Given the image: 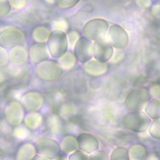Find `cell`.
I'll return each mask as SVG.
<instances>
[{
	"label": "cell",
	"instance_id": "cell-1",
	"mask_svg": "<svg viewBox=\"0 0 160 160\" xmlns=\"http://www.w3.org/2000/svg\"><path fill=\"white\" fill-rule=\"evenodd\" d=\"M50 56L54 59H59L68 52L69 47L67 35L65 32L54 29L49 35L46 41Z\"/></svg>",
	"mask_w": 160,
	"mask_h": 160
},
{
	"label": "cell",
	"instance_id": "cell-2",
	"mask_svg": "<svg viewBox=\"0 0 160 160\" xmlns=\"http://www.w3.org/2000/svg\"><path fill=\"white\" fill-rule=\"evenodd\" d=\"M151 99L149 91L144 87L131 90L126 96L124 104L130 111H140L144 110Z\"/></svg>",
	"mask_w": 160,
	"mask_h": 160
},
{
	"label": "cell",
	"instance_id": "cell-3",
	"mask_svg": "<svg viewBox=\"0 0 160 160\" xmlns=\"http://www.w3.org/2000/svg\"><path fill=\"white\" fill-rule=\"evenodd\" d=\"M152 119L143 111H130L123 118L125 128L132 132L142 133L148 131Z\"/></svg>",
	"mask_w": 160,
	"mask_h": 160
},
{
	"label": "cell",
	"instance_id": "cell-4",
	"mask_svg": "<svg viewBox=\"0 0 160 160\" xmlns=\"http://www.w3.org/2000/svg\"><path fill=\"white\" fill-rule=\"evenodd\" d=\"M36 153L49 160H54L61 154L60 143L50 137H41L34 143Z\"/></svg>",
	"mask_w": 160,
	"mask_h": 160
},
{
	"label": "cell",
	"instance_id": "cell-5",
	"mask_svg": "<svg viewBox=\"0 0 160 160\" xmlns=\"http://www.w3.org/2000/svg\"><path fill=\"white\" fill-rule=\"evenodd\" d=\"M109 22L102 18H94L87 21L82 28V36L94 41L106 36Z\"/></svg>",
	"mask_w": 160,
	"mask_h": 160
},
{
	"label": "cell",
	"instance_id": "cell-6",
	"mask_svg": "<svg viewBox=\"0 0 160 160\" xmlns=\"http://www.w3.org/2000/svg\"><path fill=\"white\" fill-rule=\"evenodd\" d=\"M36 76L41 80L48 82L55 81L59 79L63 72V69L57 62L46 60L38 64L35 69Z\"/></svg>",
	"mask_w": 160,
	"mask_h": 160
},
{
	"label": "cell",
	"instance_id": "cell-7",
	"mask_svg": "<svg viewBox=\"0 0 160 160\" xmlns=\"http://www.w3.org/2000/svg\"><path fill=\"white\" fill-rule=\"evenodd\" d=\"M106 38L114 49L116 50L126 49L129 42L127 31L123 27L118 24H113L109 27Z\"/></svg>",
	"mask_w": 160,
	"mask_h": 160
},
{
	"label": "cell",
	"instance_id": "cell-8",
	"mask_svg": "<svg viewBox=\"0 0 160 160\" xmlns=\"http://www.w3.org/2000/svg\"><path fill=\"white\" fill-rule=\"evenodd\" d=\"M24 41L25 34L19 29L9 28L0 32V46L4 49L21 46Z\"/></svg>",
	"mask_w": 160,
	"mask_h": 160
},
{
	"label": "cell",
	"instance_id": "cell-9",
	"mask_svg": "<svg viewBox=\"0 0 160 160\" xmlns=\"http://www.w3.org/2000/svg\"><path fill=\"white\" fill-rule=\"evenodd\" d=\"M73 54L76 61L86 64L93 58V42L84 36H80L73 47Z\"/></svg>",
	"mask_w": 160,
	"mask_h": 160
},
{
	"label": "cell",
	"instance_id": "cell-10",
	"mask_svg": "<svg viewBox=\"0 0 160 160\" xmlns=\"http://www.w3.org/2000/svg\"><path fill=\"white\" fill-rule=\"evenodd\" d=\"M4 115L10 126L18 127L23 122L25 111L19 102L13 100L8 102L5 106Z\"/></svg>",
	"mask_w": 160,
	"mask_h": 160
},
{
	"label": "cell",
	"instance_id": "cell-11",
	"mask_svg": "<svg viewBox=\"0 0 160 160\" xmlns=\"http://www.w3.org/2000/svg\"><path fill=\"white\" fill-rule=\"evenodd\" d=\"M114 48L106 37L93 41V58L104 63L109 61L114 54Z\"/></svg>",
	"mask_w": 160,
	"mask_h": 160
},
{
	"label": "cell",
	"instance_id": "cell-12",
	"mask_svg": "<svg viewBox=\"0 0 160 160\" xmlns=\"http://www.w3.org/2000/svg\"><path fill=\"white\" fill-rule=\"evenodd\" d=\"M20 103L25 112H38L42 107L44 99L41 94L36 91H28L21 98Z\"/></svg>",
	"mask_w": 160,
	"mask_h": 160
},
{
	"label": "cell",
	"instance_id": "cell-13",
	"mask_svg": "<svg viewBox=\"0 0 160 160\" xmlns=\"http://www.w3.org/2000/svg\"><path fill=\"white\" fill-rule=\"evenodd\" d=\"M78 148L90 154L99 149V143L98 139L89 132H81L76 138Z\"/></svg>",
	"mask_w": 160,
	"mask_h": 160
},
{
	"label": "cell",
	"instance_id": "cell-14",
	"mask_svg": "<svg viewBox=\"0 0 160 160\" xmlns=\"http://www.w3.org/2000/svg\"><path fill=\"white\" fill-rule=\"evenodd\" d=\"M29 56L31 61L36 64L48 60L50 57L46 44L44 42H36L32 44L29 49Z\"/></svg>",
	"mask_w": 160,
	"mask_h": 160
},
{
	"label": "cell",
	"instance_id": "cell-15",
	"mask_svg": "<svg viewBox=\"0 0 160 160\" xmlns=\"http://www.w3.org/2000/svg\"><path fill=\"white\" fill-rule=\"evenodd\" d=\"M84 68L88 74L94 76H99L103 75L106 72L108 66L106 63L101 62L94 59H92L84 64Z\"/></svg>",
	"mask_w": 160,
	"mask_h": 160
},
{
	"label": "cell",
	"instance_id": "cell-16",
	"mask_svg": "<svg viewBox=\"0 0 160 160\" xmlns=\"http://www.w3.org/2000/svg\"><path fill=\"white\" fill-rule=\"evenodd\" d=\"M9 61L14 65H23L28 60V52L24 48L18 46L11 49L8 55Z\"/></svg>",
	"mask_w": 160,
	"mask_h": 160
},
{
	"label": "cell",
	"instance_id": "cell-17",
	"mask_svg": "<svg viewBox=\"0 0 160 160\" xmlns=\"http://www.w3.org/2000/svg\"><path fill=\"white\" fill-rule=\"evenodd\" d=\"M42 122V116L38 112H28L24 118L25 128L29 131H35L40 128Z\"/></svg>",
	"mask_w": 160,
	"mask_h": 160
},
{
	"label": "cell",
	"instance_id": "cell-18",
	"mask_svg": "<svg viewBox=\"0 0 160 160\" xmlns=\"http://www.w3.org/2000/svg\"><path fill=\"white\" fill-rule=\"evenodd\" d=\"M33 144L24 142L18 148L15 154V160H31L36 154Z\"/></svg>",
	"mask_w": 160,
	"mask_h": 160
},
{
	"label": "cell",
	"instance_id": "cell-19",
	"mask_svg": "<svg viewBox=\"0 0 160 160\" xmlns=\"http://www.w3.org/2000/svg\"><path fill=\"white\" fill-rule=\"evenodd\" d=\"M60 147L62 154L69 155L78 149L76 138L71 135L64 137L60 142Z\"/></svg>",
	"mask_w": 160,
	"mask_h": 160
},
{
	"label": "cell",
	"instance_id": "cell-20",
	"mask_svg": "<svg viewBox=\"0 0 160 160\" xmlns=\"http://www.w3.org/2000/svg\"><path fill=\"white\" fill-rule=\"evenodd\" d=\"M144 112L152 120L160 119V98L151 99L144 109Z\"/></svg>",
	"mask_w": 160,
	"mask_h": 160
},
{
	"label": "cell",
	"instance_id": "cell-21",
	"mask_svg": "<svg viewBox=\"0 0 160 160\" xmlns=\"http://www.w3.org/2000/svg\"><path fill=\"white\" fill-rule=\"evenodd\" d=\"M130 160H145L148 156L146 148L141 144L132 146L129 150Z\"/></svg>",
	"mask_w": 160,
	"mask_h": 160
},
{
	"label": "cell",
	"instance_id": "cell-22",
	"mask_svg": "<svg viewBox=\"0 0 160 160\" xmlns=\"http://www.w3.org/2000/svg\"><path fill=\"white\" fill-rule=\"evenodd\" d=\"M59 59V64L62 69L70 70L74 68L76 64V59L73 53L67 52Z\"/></svg>",
	"mask_w": 160,
	"mask_h": 160
},
{
	"label": "cell",
	"instance_id": "cell-23",
	"mask_svg": "<svg viewBox=\"0 0 160 160\" xmlns=\"http://www.w3.org/2000/svg\"><path fill=\"white\" fill-rule=\"evenodd\" d=\"M109 160H130L129 150L124 146L115 148L111 153Z\"/></svg>",
	"mask_w": 160,
	"mask_h": 160
},
{
	"label": "cell",
	"instance_id": "cell-24",
	"mask_svg": "<svg viewBox=\"0 0 160 160\" xmlns=\"http://www.w3.org/2000/svg\"><path fill=\"white\" fill-rule=\"evenodd\" d=\"M50 31L49 29L43 26H39L34 28L32 32L33 39L38 42H44L47 41Z\"/></svg>",
	"mask_w": 160,
	"mask_h": 160
},
{
	"label": "cell",
	"instance_id": "cell-25",
	"mask_svg": "<svg viewBox=\"0 0 160 160\" xmlns=\"http://www.w3.org/2000/svg\"><path fill=\"white\" fill-rule=\"evenodd\" d=\"M148 131L152 138L160 140V119L152 121Z\"/></svg>",
	"mask_w": 160,
	"mask_h": 160
},
{
	"label": "cell",
	"instance_id": "cell-26",
	"mask_svg": "<svg viewBox=\"0 0 160 160\" xmlns=\"http://www.w3.org/2000/svg\"><path fill=\"white\" fill-rule=\"evenodd\" d=\"M81 0H56L57 6L62 9H69L76 6Z\"/></svg>",
	"mask_w": 160,
	"mask_h": 160
},
{
	"label": "cell",
	"instance_id": "cell-27",
	"mask_svg": "<svg viewBox=\"0 0 160 160\" xmlns=\"http://www.w3.org/2000/svg\"><path fill=\"white\" fill-rule=\"evenodd\" d=\"M68 160H89V155L78 149L68 155Z\"/></svg>",
	"mask_w": 160,
	"mask_h": 160
},
{
	"label": "cell",
	"instance_id": "cell-28",
	"mask_svg": "<svg viewBox=\"0 0 160 160\" xmlns=\"http://www.w3.org/2000/svg\"><path fill=\"white\" fill-rule=\"evenodd\" d=\"M89 160H109V157L104 151L98 149L89 155Z\"/></svg>",
	"mask_w": 160,
	"mask_h": 160
},
{
	"label": "cell",
	"instance_id": "cell-29",
	"mask_svg": "<svg viewBox=\"0 0 160 160\" xmlns=\"http://www.w3.org/2000/svg\"><path fill=\"white\" fill-rule=\"evenodd\" d=\"M11 9V6L8 0H0V18L7 16Z\"/></svg>",
	"mask_w": 160,
	"mask_h": 160
},
{
	"label": "cell",
	"instance_id": "cell-30",
	"mask_svg": "<svg viewBox=\"0 0 160 160\" xmlns=\"http://www.w3.org/2000/svg\"><path fill=\"white\" fill-rule=\"evenodd\" d=\"M52 27L54 29L65 32L68 28V23L64 19H58L52 22Z\"/></svg>",
	"mask_w": 160,
	"mask_h": 160
},
{
	"label": "cell",
	"instance_id": "cell-31",
	"mask_svg": "<svg viewBox=\"0 0 160 160\" xmlns=\"http://www.w3.org/2000/svg\"><path fill=\"white\" fill-rule=\"evenodd\" d=\"M66 35H67L69 46H70L71 48L74 47V44L80 38L79 34L78 33V31L75 30H72L69 31Z\"/></svg>",
	"mask_w": 160,
	"mask_h": 160
},
{
	"label": "cell",
	"instance_id": "cell-32",
	"mask_svg": "<svg viewBox=\"0 0 160 160\" xmlns=\"http://www.w3.org/2000/svg\"><path fill=\"white\" fill-rule=\"evenodd\" d=\"M18 126L14 131V136L18 139H24L29 135V131L26 128H21Z\"/></svg>",
	"mask_w": 160,
	"mask_h": 160
},
{
	"label": "cell",
	"instance_id": "cell-33",
	"mask_svg": "<svg viewBox=\"0 0 160 160\" xmlns=\"http://www.w3.org/2000/svg\"><path fill=\"white\" fill-rule=\"evenodd\" d=\"M11 8L15 9H21L24 8L28 0H8Z\"/></svg>",
	"mask_w": 160,
	"mask_h": 160
},
{
	"label": "cell",
	"instance_id": "cell-34",
	"mask_svg": "<svg viewBox=\"0 0 160 160\" xmlns=\"http://www.w3.org/2000/svg\"><path fill=\"white\" fill-rule=\"evenodd\" d=\"M9 58L6 51L0 46V66L6 64Z\"/></svg>",
	"mask_w": 160,
	"mask_h": 160
},
{
	"label": "cell",
	"instance_id": "cell-35",
	"mask_svg": "<svg viewBox=\"0 0 160 160\" xmlns=\"http://www.w3.org/2000/svg\"><path fill=\"white\" fill-rule=\"evenodd\" d=\"M136 3L138 6L142 9L148 8L152 4L151 0H136Z\"/></svg>",
	"mask_w": 160,
	"mask_h": 160
},
{
	"label": "cell",
	"instance_id": "cell-36",
	"mask_svg": "<svg viewBox=\"0 0 160 160\" xmlns=\"http://www.w3.org/2000/svg\"><path fill=\"white\" fill-rule=\"evenodd\" d=\"M150 94L155 98H160V85H154L150 89Z\"/></svg>",
	"mask_w": 160,
	"mask_h": 160
},
{
	"label": "cell",
	"instance_id": "cell-37",
	"mask_svg": "<svg viewBox=\"0 0 160 160\" xmlns=\"http://www.w3.org/2000/svg\"><path fill=\"white\" fill-rule=\"evenodd\" d=\"M31 160H49V159H48L47 158H44V157H43L42 156H40V155H39L38 154H36L32 158V159Z\"/></svg>",
	"mask_w": 160,
	"mask_h": 160
},
{
	"label": "cell",
	"instance_id": "cell-38",
	"mask_svg": "<svg viewBox=\"0 0 160 160\" xmlns=\"http://www.w3.org/2000/svg\"><path fill=\"white\" fill-rule=\"evenodd\" d=\"M146 160H159L158 157L155 154H151L149 156H147Z\"/></svg>",
	"mask_w": 160,
	"mask_h": 160
},
{
	"label": "cell",
	"instance_id": "cell-39",
	"mask_svg": "<svg viewBox=\"0 0 160 160\" xmlns=\"http://www.w3.org/2000/svg\"><path fill=\"white\" fill-rule=\"evenodd\" d=\"M54 160H68V159L66 155L61 154L58 157H57L56 159H54Z\"/></svg>",
	"mask_w": 160,
	"mask_h": 160
},
{
	"label": "cell",
	"instance_id": "cell-40",
	"mask_svg": "<svg viewBox=\"0 0 160 160\" xmlns=\"http://www.w3.org/2000/svg\"><path fill=\"white\" fill-rule=\"evenodd\" d=\"M151 1L153 5L160 6V0H151Z\"/></svg>",
	"mask_w": 160,
	"mask_h": 160
}]
</instances>
